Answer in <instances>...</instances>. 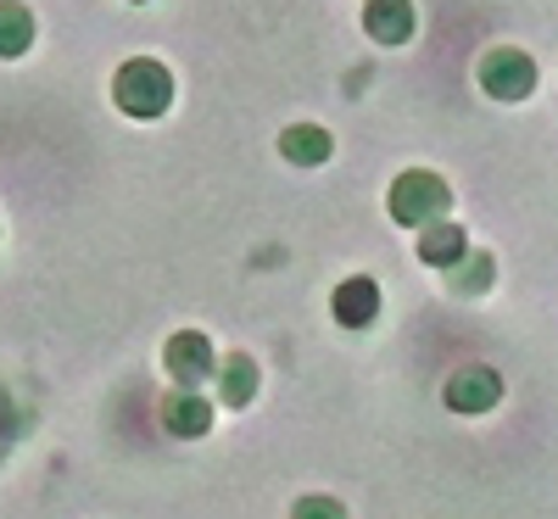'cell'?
Here are the masks:
<instances>
[{
	"instance_id": "1",
	"label": "cell",
	"mask_w": 558,
	"mask_h": 519,
	"mask_svg": "<svg viewBox=\"0 0 558 519\" xmlns=\"http://www.w3.org/2000/svg\"><path fill=\"white\" fill-rule=\"evenodd\" d=\"M447 207H452V191L441 184V173L408 168V173L391 184V218L408 224V229H430V224H441Z\"/></svg>"
},
{
	"instance_id": "2",
	"label": "cell",
	"mask_w": 558,
	"mask_h": 519,
	"mask_svg": "<svg viewBox=\"0 0 558 519\" xmlns=\"http://www.w3.org/2000/svg\"><path fill=\"white\" fill-rule=\"evenodd\" d=\"M168 101H173V79H168L162 62L140 57V62H129V68L118 73V107H123L129 118H162Z\"/></svg>"
},
{
	"instance_id": "3",
	"label": "cell",
	"mask_w": 558,
	"mask_h": 519,
	"mask_svg": "<svg viewBox=\"0 0 558 519\" xmlns=\"http://www.w3.org/2000/svg\"><path fill=\"white\" fill-rule=\"evenodd\" d=\"M481 89L492 101H525L531 89H536V62L525 51H514V45H497V51L481 57Z\"/></svg>"
},
{
	"instance_id": "4",
	"label": "cell",
	"mask_w": 558,
	"mask_h": 519,
	"mask_svg": "<svg viewBox=\"0 0 558 519\" xmlns=\"http://www.w3.org/2000/svg\"><path fill=\"white\" fill-rule=\"evenodd\" d=\"M162 363H168V374L179 386H202V381H213V369H218V358H213V341L202 336V329H179V336L168 341V352H162Z\"/></svg>"
},
{
	"instance_id": "5",
	"label": "cell",
	"mask_w": 558,
	"mask_h": 519,
	"mask_svg": "<svg viewBox=\"0 0 558 519\" xmlns=\"http://www.w3.org/2000/svg\"><path fill=\"white\" fill-rule=\"evenodd\" d=\"M497 402H502V381H497V369H486V363H470V369H458L447 381V408L452 413H486Z\"/></svg>"
},
{
	"instance_id": "6",
	"label": "cell",
	"mask_w": 558,
	"mask_h": 519,
	"mask_svg": "<svg viewBox=\"0 0 558 519\" xmlns=\"http://www.w3.org/2000/svg\"><path fill=\"white\" fill-rule=\"evenodd\" d=\"M330 313H336V324H347V329H368L380 318V286L375 279H341L336 286V297H330Z\"/></svg>"
},
{
	"instance_id": "7",
	"label": "cell",
	"mask_w": 558,
	"mask_h": 519,
	"mask_svg": "<svg viewBox=\"0 0 558 519\" xmlns=\"http://www.w3.org/2000/svg\"><path fill=\"white\" fill-rule=\"evenodd\" d=\"M162 424L173 436L196 442V436H207V424H213V402L202 391H191V386H179V391L162 397Z\"/></svg>"
},
{
	"instance_id": "8",
	"label": "cell",
	"mask_w": 558,
	"mask_h": 519,
	"mask_svg": "<svg viewBox=\"0 0 558 519\" xmlns=\"http://www.w3.org/2000/svg\"><path fill=\"white\" fill-rule=\"evenodd\" d=\"M363 28L375 34L380 45H402L413 34V7H408V0H368V7H363Z\"/></svg>"
},
{
	"instance_id": "9",
	"label": "cell",
	"mask_w": 558,
	"mask_h": 519,
	"mask_svg": "<svg viewBox=\"0 0 558 519\" xmlns=\"http://www.w3.org/2000/svg\"><path fill=\"white\" fill-rule=\"evenodd\" d=\"M218 397H223V408H246L257 397V363L246 352H229L218 363Z\"/></svg>"
},
{
	"instance_id": "10",
	"label": "cell",
	"mask_w": 558,
	"mask_h": 519,
	"mask_svg": "<svg viewBox=\"0 0 558 519\" xmlns=\"http://www.w3.org/2000/svg\"><path fill=\"white\" fill-rule=\"evenodd\" d=\"M279 152H286L296 168H318V162H330V134H324L318 123H291L286 134H279Z\"/></svg>"
},
{
	"instance_id": "11",
	"label": "cell",
	"mask_w": 558,
	"mask_h": 519,
	"mask_svg": "<svg viewBox=\"0 0 558 519\" xmlns=\"http://www.w3.org/2000/svg\"><path fill=\"white\" fill-rule=\"evenodd\" d=\"M463 252H470V241H463V229H458L452 218H441V224H430V229H418V257H425V263L452 268Z\"/></svg>"
},
{
	"instance_id": "12",
	"label": "cell",
	"mask_w": 558,
	"mask_h": 519,
	"mask_svg": "<svg viewBox=\"0 0 558 519\" xmlns=\"http://www.w3.org/2000/svg\"><path fill=\"white\" fill-rule=\"evenodd\" d=\"M447 286H452V297H481V291L492 286V257H486V252H463V257L447 268Z\"/></svg>"
},
{
	"instance_id": "13",
	"label": "cell",
	"mask_w": 558,
	"mask_h": 519,
	"mask_svg": "<svg viewBox=\"0 0 558 519\" xmlns=\"http://www.w3.org/2000/svg\"><path fill=\"white\" fill-rule=\"evenodd\" d=\"M28 39H34V17L7 0V7H0V57H17Z\"/></svg>"
},
{
	"instance_id": "14",
	"label": "cell",
	"mask_w": 558,
	"mask_h": 519,
	"mask_svg": "<svg viewBox=\"0 0 558 519\" xmlns=\"http://www.w3.org/2000/svg\"><path fill=\"white\" fill-rule=\"evenodd\" d=\"M291 519H347V514H341L336 497H302V503L291 508Z\"/></svg>"
}]
</instances>
